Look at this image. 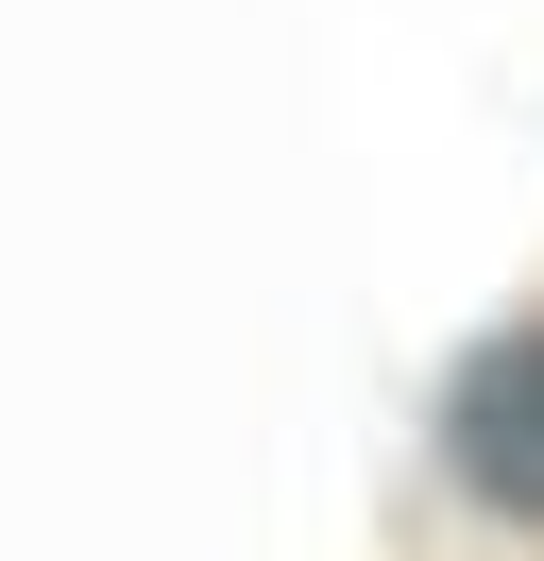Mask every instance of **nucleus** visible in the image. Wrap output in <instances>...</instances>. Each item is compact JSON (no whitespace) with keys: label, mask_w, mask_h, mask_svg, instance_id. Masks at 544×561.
Returning a JSON list of instances; mask_svg holds the SVG:
<instances>
[{"label":"nucleus","mask_w":544,"mask_h":561,"mask_svg":"<svg viewBox=\"0 0 544 561\" xmlns=\"http://www.w3.org/2000/svg\"><path fill=\"white\" fill-rule=\"evenodd\" d=\"M442 443H460V477L494 493V511H544V323H510V341L460 375Z\"/></svg>","instance_id":"f257e3e1"}]
</instances>
